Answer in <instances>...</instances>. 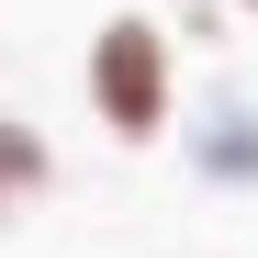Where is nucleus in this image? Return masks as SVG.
Masks as SVG:
<instances>
[{"instance_id":"1","label":"nucleus","mask_w":258,"mask_h":258,"mask_svg":"<svg viewBox=\"0 0 258 258\" xmlns=\"http://www.w3.org/2000/svg\"><path fill=\"white\" fill-rule=\"evenodd\" d=\"M79 90H90V112L112 123V146L168 135V112H180V56H168V23L112 12V23L90 34V56H79Z\"/></svg>"},{"instance_id":"2","label":"nucleus","mask_w":258,"mask_h":258,"mask_svg":"<svg viewBox=\"0 0 258 258\" xmlns=\"http://www.w3.org/2000/svg\"><path fill=\"white\" fill-rule=\"evenodd\" d=\"M191 168H202L213 191H258V101H247V90H213V101H202Z\"/></svg>"},{"instance_id":"3","label":"nucleus","mask_w":258,"mask_h":258,"mask_svg":"<svg viewBox=\"0 0 258 258\" xmlns=\"http://www.w3.org/2000/svg\"><path fill=\"white\" fill-rule=\"evenodd\" d=\"M56 191V146H45V123L34 112H0V225H12L23 202H45Z\"/></svg>"},{"instance_id":"4","label":"nucleus","mask_w":258,"mask_h":258,"mask_svg":"<svg viewBox=\"0 0 258 258\" xmlns=\"http://www.w3.org/2000/svg\"><path fill=\"white\" fill-rule=\"evenodd\" d=\"M247 12H258V0H247Z\"/></svg>"}]
</instances>
